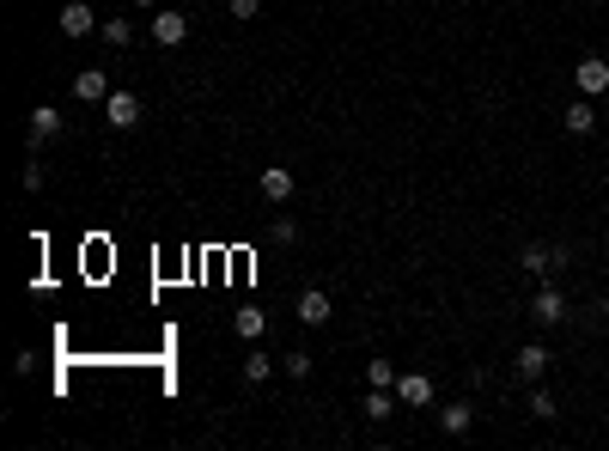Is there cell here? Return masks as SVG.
Wrapping results in <instances>:
<instances>
[{"label":"cell","mask_w":609,"mask_h":451,"mask_svg":"<svg viewBox=\"0 0 609 451\" xmlns=\"http://www.w3.org/2000/svg\"><path fill=\"white\" fill-rule=\"evenodd\" d=\"M140 116H146V110H140L135 92H110V98H104V122H110V129H140Z\"/></svg>","instance_id":"6da1fadb"},{"label":"cell","mask_w":609,"mask_h":451,"mask_svg":"<svg viewBox=\"0 0 609 451\" xmlns=\"http://www.w3.org/2000/svg\"><path fill=\"white\" fill-rule=\"evenodd\" d=\"M293 312H299V323H304V330H323V323H330V293H323V287H304Z\"/></svg>","instance_id":"7a4b0ae2"},{"label":"cell","mask_w":609,"mask_h":451,"mask_svg":"<svg viewBox=\"0 0 609 451\" xmlns=\"http://www.w3.org/2000/svg\"><path fill=\"white\" fill-rule=\"evenodd\" d=\"M524 312L537 317V323H561V317H567V299H561V287H537Z\"/></svg>","instance_id":"3957f363"},{"label":"cell","mask_w":609,"mask_h":451,"mask_svg":"<svg viewBox=\"0 0 609 451\" xmlns=\"http://www.w3.org/2000/svg\"><path fill=\"white\" fill-rule=\"evenodd\" d=\"M55 25H62V37H86V31H98V13H92L86 0H68Z\"/></svg>","instance_id":"277c9868"},{"label":"cell","mask_w":609,"mask_h":451,"mask_svg":"<svg viewBox=\"0 0 609 451\" xmlns=\"http://www.w3.org/2000/svg\"><path fill=\"white\" fill-rule=\"evenodd\" d=\"M73 98H79V104H104V98H110L104 68H79V73H73Z\"/></svg>","instance_id":"5b68a950"},{"label":"cell","mask_w":609,"mask_h":451,"mask_svg":"<svg viewBox=\"0 0 609 451\" xmlns=\"http://www.w3.org/2000/svg\"><path fill=\"white\" fill-rule=\"evenodd\" d=\"M183 37H189V19H183L177 6H171V13H153V43H165V49H177Z\"/></svg>","instance_id":"8992f818"},{"label":"cell","mask_w":609,"mask_h":451,"mask_svg":"<svg viewBox=\"0 0 609 451\" xmlns=\"http://www.w3.org/2000/svg\"><path fill=\"white\" fill-rule=\"evenodd\" d=\"M573 79H579V92H585V98H597V92H609V62L585 55V62L573 68Z\"/></svg>","instance_id":"52a82bcc"},{"label":"cell","mask_w":609,"mask_h":451,"mask_svg":"<svg viewBox=\"0 0 609 451\" xmlns=\"http://www.w3.org/2000/svg\"><path fill=\"white\" fill-rule=\"evenodd\" d=\"M293 189H299V183H293L287 165H269V171H263V196H269L274 208H287V202H293Z\"/></svg>","instance_id":"ba28073f"},{"label":"cell","mask_w":609,"mask_h":451,"mask_svg":"<svg viewBox=\"0 0 609 451\" xmlns=\"http://www.w3.org/2000/svg\"><path fill=\"white\" fill-rule=\"evenodd\" d=\"M396 397L408 409H421V403H433V379L427 372H396Z\"/></svg>","instance_id":"9c48e42d"},{"label":"cell","mask_w":609,"mask_h":451,"mask_svg":"<svg viewBox=\"0 0 609 451\" xmlns=\"http://www.w3.org/2000/svg\"><path fill=\"white\" fill-rule=\"evenodd\" d=\"M542 372H548V347H542V342H524V347H518V379L537 384Z\"/></svg>","instance_id":"30bf717a"},{"label":"cell","mask_w":609,"mask_h":451,"mask_svg":"<svg viewBox=\"0 0 609 451\" xmlns=\"http://www.w3.org/2000/svg\"><path fill=\"white\" fill-rule=\"evenodd\" d=\"M62 135V110L55 104H37L31 110V146H43V140H55Z\"/></svg>","instance_id":"8fae6325"},{"label":"cell","mask_w":609,"mask_h":451,"mask_svg":"<svg viewBox=\"0 0 609 451\" xmlns=\"http://www.w3.org/2000/svg\"><path fill=\"white\" fill-rule=\"evenodd\" d=\"M561 122H567V135H591V129H597V104H591V98H573Z\"/></svg>","instance_id":"7c38bea8"},{"label":"cell","mask_w":609,"mask_h":451,"mask_svg":"<svg viewBox=\"0 0 609 451\" xmlns=\"http://www.w3.org/2000/svg\"><path fill=\"white\" fill-rule=\"evenodd\" d=\"M470 421H475L470 403H445V409H439V427L451 433V439H463V433H470Z\"/></svg>","instance_id":"4fadbf2b"},{"label":"cell","mask_w":609,"mask_h":451,"mask_svg":"<svg viewBox=\"0 0 609 451\" xmlns=\"http://www.w3.org/2000/svg\"><path fill=\"white\" fill-rule=\"evenodd\" d=\"M396 403H403V397H390V384H372V397H366V415H372V421H390V415H396Z\"/></svg>","instance_id":"5bb4252c"},{"label":"cell","mask_w":609,"mask_h":451,"mask_svg":"<svg viewBox=\"0 0 609 451\" xmlns=\"http://www.w3.org/2000/svg\"><path fill=\"white\" fill-rule=\"evenodd\" d=\"M518 263H524V275H548V269H555V250H548V244H524Z\"/></svg>","instance_id":"9a60e30c"},{"label":"cell","mask_w":609,"mask_h":451,"mask_svg":"<svg viewBox=\"0 0 609 451\" xmlns=\"http://www.w3.org/2000/svg\"><path fill=\"white\" fill-rule=\"evenodd\" d=\"M98 31H104V43H110V49H129V43H135V25H129V19H104Z\"/></svg>","instance_id":"2e32d148"},{"label":"cell","mask_w":609,"mask_h":451,"mask_svg":"<svg viewBox=\"0 0 609 451\" xmlns=\"http://www.w3.org/2000/svg\"><path fill=\"white\" fill-rule=\"evenodd\" d=\"M263 323H269V317H263V312H250V305H244V312H232V330L244 336V342H256V336H263Z\"/></svg>","instance_id":"e0dca14e"},{"label":"cell","mask_w":609,"mask_h":451,"mask_svg":"<svg viewBox=\"0 0 609 451\" xmlns=\"http://www.w3.org/2000/svg\"><path fill=\"white\" fill-rule=\"evenodd\" d=\"M269 372H274V360H269V354H244V379H250V384H263Z\"/></svg>","instance_id":"ac0fdd59"},{"label":"cell","mask_w":609,"mask_h":451,"mask_svg":"<svg viewBox=\"0 0 609 451\" xmlns=\"http://www.w3.org/2000/svg\"><path fill=\"white\" fill-rule=\"evenodd\" d=\"M530 415H537V421H555L561 409H555V397H548V390H530Z\"/></svg>","instance_id":"d6986e66"},{"label":"cell","mask_w":609,"mask_h":451,"mask_svg":"<svg viewBox=\"0 0 609 451\" xmlns=\"http://www.w3.org/2000/svg\"><path fill=\"white\" fill-rule=\"evenodd\" d=\"M366 384H390V390H396V366H390V360H372V366H366Z\"/></svg>","instance_id":"ffe728a7"},{"label":"cell","mask_w":609,"mask_h":451,"mask_svg":"<svg viewBox=\"0 0 609 451\" xmlns=\"http://www.w3.org/2000/svg\"><path fill=\"white\" fill-rule=\"evenodd\" d=\"M287 379H311V354H287Z\"/></svg>","instance_id":"44dd1931"},{"label":"cell","mask_w":609,"mask_h":451,"mask_svg":"<svg viewBox=\"0 0 609 451\" xmlns=\"http://www.w3.org/2000/svg\"><path fill=\"white\" fill-rule=\"evenodd\" d=\"M263 13V0H232V19H256Z\"/></svg>","instance_id":"7402d4cb"},{"label":"cell","mask_w":609,"mask_h":451,"mask_svg":"<svg viewBox=\"0 0 609 451\" xmlns=\"http://www.w3.org/2000/svg\"><path fill=\"white\" fill-rule=\"evenodd\" d=\"M129 6H153V0H129Z\"/></svg>","instance_id":"603a6c76"},{"label":"cell","mask_w":609,"mask_h":451,"mask_svg":"<svg viewBox=\"0 0 609 451\" xmlns=\"http://www.w3.org/2000/svg\"><path fill=\"white\" fill-rule=\"evenodd\" d=\"M591 6H604V0H591Z\"/></svg>","instance_id":"cb8c5ba5"}]
</instances>
